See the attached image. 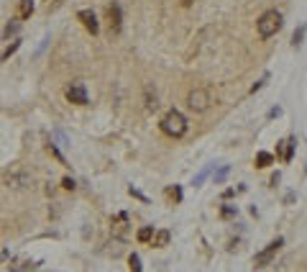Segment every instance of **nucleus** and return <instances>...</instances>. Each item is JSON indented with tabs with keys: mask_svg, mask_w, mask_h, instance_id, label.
I'll list each match as a JSON object with an SVG mask.
<instances>
[{
	"mask_svg": "<svg viewBox=\"0 0 307 272\" xmlns=\"http://www.w3.org/2000/svg\"><path fill=\"white\" fill-rule=\"evenodd\" d=\"M161 131H164L167 136H174V139H179V136L187 134V119L179 111H169L164 119H161Z\"/></svg>",
	"mask_w": 307,
	"mask_h": 272,
	"instance_id": "nucleus-1",
	"label": "nucleus"
},
{
	"mask_svg": "<svg viewBox=\"0 0 307 272\" xmlns=\"http://www.w3.org/2000/svg\"><path fill=\"white\" fill-rule=\"evenodd\" d=\"M256 29H259V34L264 36V39L274 36L279 29H282V13H279V11H266V13L256 21Z\"/></svg>",
	"mask_w": 307,
	"mask_h": 272,
	"instance_id": "nucleus-2",
	"label": "nucleus"
},
{
	"mask_svg": "<svg viewBox=\"0 0 307 272\" xmlns=\"http://www.w3.org/2000/svg\"><path fill=\"white\" fill-rule=\"evenodd\" d=\"M210 93H207L205 87H195V90H189V95H187V108L192 113H202L210 108Z\"/></svg>",
	"mask_w": 307,
	"mask_h": 272,
	"instance_id": "nucleus-3",
	"label": "nucleus"
},
{
	"mask_svg": "<svg viewBox=\"0 0 307 272\" xmlns=\"http://www.w3.org/2000/svg\"><path fill=\"white\" fill-rule=\"evenodd\" d=\"M282 239H274L272 244H269V247L264 249V252H259V255H256V259H254V265L256 267H266L269 265V262H272L274 259V255H276V252H279V247H282Z\"/></svg>",
	"mask_w": 307,
	"mask_h": 272,
	"instance_id": "nucleus-4",
	"label": "nucleus"
},
{
	"mask_svg": "<svg viewBox=\"0 0 307 272\" xmlns=\"http://www.w3.org/2000/svg\"><path fill=\"white\" fill-rule=\"evenodd\" d=\"M33 183L31 175H26V172H8L5 175V185L8 187H13V190H26Z\"/></svg>",
	"mask_w": 307,
	"mask_h": 272,
	"instance_id": "nucleus-5",
	"label": "nucleus"
},
{
	"mask_svg": "<svg viewBox=\"0 0 307 272\" xmlns=\"http://www.w3.org/2000/svg\"><path fill=\"white\" fill-rule=\"evenodd\" d=\"M67 101H69V103H75V105H87V103H90V98H87L85 85H79V83L69 85V87H67Z\"/></svg>",
	"mask_w": 307,
	"mask_h": 272,
	"instance_id": "nucleus-6",
	"label": "nucleus"
},
{
	"mask_svg": "<svg viewBox=\"0 0 307 272\" xmlns=\"http://www.w3.org/2000/svg\"><path fill=\"white\" fill-rule=\"evenodd\" d=\"M77 18H79V21H82V26H85V29L90 31V34H97V31H100V23H97V16L92 13V11H87V8H85V11H79L77 13Z\"/></svg>",
	"mask_w": 307,
	"mask_h": 272,
	"instance_id": "nucleus-7",
	"label": "nucleus"
},
{
	"mask_svg": "<svg viewBox=\"0 0 307 272\" xmlns=\"http://www.w3.org/2000/svg\"><path fill=\"white\" fill-rule=\"evenodd\" d=\"M107 18H110V31L118 34L121 26H123V16H121V5L118 3H113L110 8H107Z\"/></svg>",
	"mask_w": 307,
	"mask_h": 272,
	"instance_id": "nucleus-8",
	"label": "nucleus"
},
{
	"mask_svg": "<svg viewBox=\"0 0 307 272\" xmlns=\"http://www.w3.org/2000/svg\"><path fill=\"white\" fill-rule=\"evenodd\" d=\"M143 98H146V111H156L159 108V98H156V90L151 85L143 87Z\"/></svg>",
	"mask_w": 307,
	"mask_h": 272,
	"instance_id": "nucleus-9",
	"label": "nucleus"
},
{
	"mask_svg": "<svg viewBox=\"0 0 307 272\" xmlns=\"http://www.w3.org/2000/svg\"><path fill=\"white\" fill-rule=\"evenodd\" d=\"M154 247H167V244H169V239H171V234L167 231V229H161V231H156V234H154Z\"/></svg>",
	"mask_w": 307,
	"mask_h": 272,
	"instance_id": "nucleus-10",
	"label": "nucleus"
},
{
	"mask_svg": "<svg viewBox=\"0 0 307 272\" xmlns=\"http://www.w3.org/2000/svg\"><path fill=\"white\" fill-rule=\"evenodd\" d=\"M272 162H274V157L269 152H259L256 154V167H269Z\"/></svg>",
	"mask_w": 307,
	"mask_h": 272,
	"instance_id": "nucleus-11",
	"label": "nucleus"
},
{
	"mask_svg": "<svg viewBox=\"0 0 307 272\" xmlns=\"http://www.w3.org/2000/svg\"><path fill=\"white\" fill-rule=\"evenodd\" d=\"M31 13H33V3H31V0H21V5H18V16L29 18Z\"/></svg>",
	"mask_w": 307,
	"mask_h": 272,
	"instance_id": "nucleus-12",
	"label": "nucleus"
},
{
	"mask_svg": "<svg viewBox=\"0 0 307 272\" xmlns=\"http://www.w3.org/2000/svg\"><path fill=\"white\" fill-rule=\"evenodd\" d=\"M292 149H294V141H292V139L282 141V159H284V162L292 159Z\"/></svg>",
	"mask_w": 307,
	"mask_h": 272,
	"instance_id": "nucleus-13",
	"label": "nucleus"
},
{
	"mask_svg": "<svg viewBox=\"0 0 307 272\" xmlns=\"http://www.w3.org/2000/svg\"><path fill=\"white\" fill-rule=\"evenodd\" d=\"M18 47H21V41H13L11 47H8V49L3 51V57H0V59H3V62H5V59H11V54H15V49H18Z\"/></svg>",
	"mask_w": 307,
	"mask_h": 272,
	"instance_id": "nucleus-14",
	"label": "nucleus"
},
{
	"mask_svg": "<svg viewBox=\"0 0 307 272\" xmlns=\"http://www.w3.org/2000/svg\"><path fill=\"white\" fill-rule=\"evenodd\" d=\"M151 237H154V229H151V226H146V229L138 231V241H149Z\"/></svg>",
	"mask_w": 307,
	"mask_h": 272,
	"instance_id": "nucleus-15",
	"label": "nucleus"
},
{
	"mask_svg": "<svg viewBox=\"0 0 307 272\" xmlns=\"http://www.w3.org/2000/svg\"><path fill=\"white\" fill-rule=\"evenodd\" d=\"M131 272H141V259H138V255H131Z\"/></svg>",
	"mask_w": 307,
	"mask_h": 272,
	"instance_id": "nucleus-16",
	"label": "nucleus"
},
{
	"mask_svg": "<svg viewBox=\"0 0 307 272\" xmlns=\"http://www.w3.org/2000/svg\"><path fill=\"white\" fill-rule=\"evenodd\" d=\"M46 149H49V152H51V154H54V157H57V159H59V162H61V165H64V157H61V152H59V149H57V147H54V144H51V141H49V144H46Z\"/></svg>",
	"mask_w": 307,
	"mask_h": 272,
	"instance_id": "nucleus-17",
	"label": "nucleus"
},
{
	"mask_svg": "<svg viewBox=\"0 0 307 272\" xmlns=\"http://www.w3.org/2000/svg\"><path fill=\"white\" fill-rule=\"evenodd\" d=\"M302 36H305V26H302V29H300V31H297V34H294V39H292V41H294V47H300Z\"/></svg>",
	"mask_w": 307,
	"mask_h": 272,
	"instance_id": "nucleus-18",
	"label": "nucleus"
},
{
	"mask_svg": "<svg viewBox=\"0 0 307 272\" xmlns=\"http://www.w3.org/2000/svg\"><path fill=\"white\" fill-rule=\"evenodd\" d=\"M18 31V23H8L5 26V36H11V34H15Z\"/></svg>",
	"mask_w": 307,
	"mask_h": 272,
	"instance_id": "nucleus-19",
	"label": "nucleus"
},
{
	"mask_svg": "<svg viewBox=\"0 0 307 272\" xmlns=\"http://www.w3.org/2000/svg\"><path fill=\"white\" fill-rule=\"evenodd\" d=\"M61 185H64L67 190H72V187H75V180H72V177H64V183H61Z\"/></svg>",
	"mask_w": 307,
	"mask_h": 272,
	"instance_id": "nucleus-20",
	"label": "nucleus"
},
{
	"mask_svg": "<svg viewBox=\"0 0 307 272\" xmlns=\"http://www.w3.org/2000/svg\"><path fill=\"white\" fill-rule=\"evenodd\" d=\"M179 3H182L184 8H189V5H192V3H195V0H179Z\"/></svg>",
	"mask_w": 307,
	"mask_h": 272,
	"instance_id": "nucleus-21",
	"label": "nucleus"
}]
</instances>
